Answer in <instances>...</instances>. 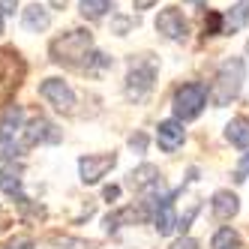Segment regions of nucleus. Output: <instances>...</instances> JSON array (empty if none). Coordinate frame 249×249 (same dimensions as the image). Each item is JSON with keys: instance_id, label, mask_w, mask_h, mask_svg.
Masks as SVG:
<instances>
[{"instance_id": "f8f14e48", "label": "nucleus", "mask_w": 249, "mask_h": 249, "mask_svg": "<svg viewBox=\"0 0 249 249\" xmlns=\"http://www.w3.org/2000/svg\"><path fill=\"white\" fill-rule=\"evenodd\" d=\"M21 24H24V30H30V33H39V30H45V27L51 24V15H48L45 6L33 3V6H27V9L21 12Z\"/></svg>"}, {"instance_id": "9b49d317", "label": "nucleus", "mask_w": 249, "mask_h": 249, "mask_svg": "<svg viewBox=\"0 0 249 249\" xmlns=\"http://www.w3.org/2000/svg\"><path fill=\"white\" fill-rule=\"evenodd\" d=\"M174 195L177 192H168L162 201L156 204V213H153V225L159 234H171V231L177 228V216H174Z\"/></svg>"}, {"instance_id": "dca6fc26", "label": "nucleus", "mask_w": 249, "mask_h": 249, "mask_svg": "<svg viewBox=\"0 0 249 249\" xmlns=\"http://www.w3.org/2000/svg\"><path fill=\"white\" fill-rule=\"evenodd\" d=\"M243 243H240V234L234 228H219L216 234H213V240H210V249H240Z\"/></svg>"}, {"instance_id": "0eeeda50", "label": "nucleus", "mask_w": 249, "mask_h": 249, "mask_svg": "<svg viewBox=\"0 0 249 249\" xmlns=\"http://www.w3.org/2000/svg\"><path fill=\"white\" fill-rule=\"evenodd\" d=\"M39 93L54 105L57 111H72L75 108V93H72V87H69L63 78H45L42 84H39Z\"/></svg>"}, {"instance_id": "4be33fe9", "label": "nucleus", "mask_w": 249, "mask_h": 249, "mask_svg": "<svg viewBox=\"0 0 249 249\" xmlns=\"http://www.w3.org/2000/svg\"><path fill=\"white\" fill-rule=\"evenodd\" d=\"M129 147H132L135 153H144V147H147V135H144V132H135V135L129 138Z\"/></svg>"}, {"instance_id": "aec40b11", "label": "nucleus", "mask_w": 249, "mask_h": 249, "mask_svg": "<svg viewBox=\"0 0 249 249\" xmlns=\"http://www.w3.org/2000/svg\"><path fill=\"white\" fill-rule=\"evenodd\" d=\"M246 177H249V153H246V156H240V162L234 165V180H237V183H243Z\"/></svg>"}, {"instance_id": "ddd939ff", "label": "nucleus", "mask_w": 249, "mask_h": 249, "mask_svg": "<svg viewBox=\"0 0 249 249\" xmlns=\"http://www.w3.org/2000/svg\"><path fill=\"white\" fill-rule=\"evenodd\" d=\"M225 138H228V144H234V147H249V117L246 114L231 117V123L225 126Z\"/></svg>"}, {"instance_id": "6ab92c4d", "label": "nucleus", "mask_w": 249, "mask_h": 249, "mask_svg": "<svg viewBox=\"0 0 249 249\" xmlns=\"http://www.w3.org/2000/svg\"><path fill=\"white\" fill-rule=\"evenodd\" d=\"M204 33H207V36H219V33H225V15L210 12L204 18Z\"/></svg>"}, {"instance_id": "423d86ee", "label": "nucleus", "mask_w": 249, "mask_h": 249, "mask_svg": "<svg viewBox=\"0 0 249 249\" xmlns=\"http://www.w3.org/2000/svg\"><path fill=\"white\" fill-rule=\"evenodd\" d=\"M156 30L162 33L165 39H171V42H183L189 36V24L183 18V12L174 9V6H168V9H162L156 15Z\"/></svg>"}, {"instance_id": "9d476101", "label": "nucleus", "mask_w": 249, "mask_h": 249, "mask_svg": "<svg viewBox=\"0 0 249 249\" xmlns=\"http://www.w3.org/2000/svg\"><path fill=\"white\" fill-rule=\"evenodd\" d=\"M210 210H213L216 219H231V216H237V210H240V198L231 189H219V192H213V198H210Z\"/></svg>"}, {"instance_id": "393cba45", "label": "nucleus", "mask_w": 249, "mask_h": 249, "mask_svg": "<svg viewBox=\"0 0 249 249\" xmlns=\"http://www.w3.org/2000/svg\"><path fill=\"white\" fill-rule=\"evenodd\" d=\"M105 201H114V198H120V186H105Z\"/></svg>"}, {"instance_id": "2eb2a0df", "label": "nucleus", "mask_w": 249, "mask_h": 249, "mask_svg": "<svg viewBox=\"0 0 249 249\" xmlns=\"http://www.w3.org/2000/svg\"><path fill=\"white\" fill-rule=\"evenodd\" d=\"M21 120H24V111L18 105H6L3 117H0V135L3 138H15V132L21 129Z\"/></svg>"}, {"instance_id": "412c9836", "label": "nucleus", "mask_w": 249, "mask_h": 249, "mask_svg": "<svg viewBox=\"0 0 249 249\" xmlns=\"http://www.w3.org/2000/svg\"><path fill=\"white\" fill-rule=\"evenodd\" d=\"M51 249H90V243H84V240H72V237H66V240H57V246H51Z\"/></svg>"}, {"instance_id": "a211bd4d", "label": "nucleus", "mask_w": 249, "mask_h": 249, "mask_svg": "<svg viewBox=\"0 0 249 249\" xmlns=\"http://www.w3.org/2000/svg\"><path fill=\"white\" fill-rule=\"evenodd\" d=\"M78 9H81V15L87 21H99L102 15L111 9V0H81Z\"/></svg>"}, {"instance_id": "cd10ccee", "label": "nucleus", "mask_w": 249, "mask_h": 249, "mask_svg": "<svg viewBox=\"0 0 249 249\" xmlns=\"http://www.w3.org/2000/svg\"><path fill=\"white\" fill-rule=\"evenodd\" d=\"M0 9H3V12H15V3H12V0H0Z\"/></svg>"}, {"instance_id": "c756f323", "label": "nucleus", "mask_w": 249, "mask_h": 249, "mask_svg": "<svg viewBox=\"0 0 249 249\" xmlns=\"http://www.w3.org/2000/svg\"><path fill=\"white\" fill-rule=\"evenodd\" d=\"M0 33H3V12H0Z\"/></svg>"}, {"instance_id": "6e6552de", "label": "nucleus", "mask_w": 249, "mask_h": 249, "mask_svg": "<svg viewBox=\"0 0 249 249\" xmlns=\"http://www.w3.org/2000/svg\"><path fill=\"white\" fill-rule=\"evenodd\" d=\"M54 141H60V132L54 123H48L45 117H36L27 123V129L21 135V144L24 147H33V144H54Z\"/></svg>"}, {"instance_id": "20e7f679", "label": "nucleus", "mask_w": 249, "mask_h": 249, "mask_svg": "<svg viewBox=\"0 0 249 249\" xmlns=\"http://www.w3.org/2000/svg\"><path fill=\"white\" fill-rule=\"evenodd\" d=\"M117 162L114 153H87L78 159V174H81V183H99L105 174H108Z\"/></svg>"}, {"instance_id": "f3484780", "label": "nucleus", "mask_w": 249, "mask_h": 249, "mask_svg": "<svg viewBox=\"0 0 249 249\" xmlns=\"http://www.w3.org/2000/svg\"><path fill=\"white\" fill-rule=\"evenodd\" d=\"M0 189H3L6 195H18L21 198V174H18V168H12V165L3 168V174H0Z\"/></svg>"}, {"instance_id": "7c9ffc66", "label": "nucleus", "mask_w": 249, "mask_h": 249, "mask_svg": "<svg viewBox=\"0 0 249 249\" xmlns=\"http://www.w3.org/2000/svg\"><path fill=\"white\" fill-rule=\"evenodd\" d=\"M186 3H204V0H186Z\"/></svg>"}, {"instance_id": "1a4fd4ad", "label": "nucleus", "mask_w": 249, "mask_h": 249, "mask_svg": "<svg viewBox=\"0 0 249 249\" xmlns=\"http://www.w3.org/2000/svg\"><path fill=\"white\" fill-rule=\"evenodd\" d=\"M183 138H186V132H183V123H180V120H162V123L156 126L159 150H165V153H174L177 147L183 144Z\"/></svg>"}, {"instance_id": "f03ea898", "label": "nucleus", "mask_w": 249, "mask_h": 249, "mask_svg": "<svg viewBox=\"0 0 249 249\" xmlns=\"http://www.w3.org/2000/svg\"><path fill=\"white\" fill-rule=\"evenodd\" d=\"M90 45H93V36L87 30H69L63 36H57L51 42V60L54 63H63V66H81L87 57H90Z\"/></svg>"}, {"instance_id": "5701e85b", "label": "nucleus", "mask_w": 249, "mask_h": 249, "mask_svg": "<svg viewBox=\"0 0 249 249\" xmlns=\"http://www.w3.org/2000/svg\"><path fill=\"white\" fill-rule=\"evenodd\" d=\"M132 24H135V18H123V15H117V18H114V33H117V36H123Z\"/></svg>"}, {"instance_id": "7ed1b4c3", "label": "nucleus", "mask_w": 249, "mask_h": 249, "mask_svg": "<svg viewBox=\"0 0 249 249\" xmlns=\"http://www.w3.org/2000/svg\"><path fill=\"white\" fill-rule=\"evenodd\" d=\"M207 96H210V90H207V84H201V81L180 84L174 90V102H171L177 120H195L201 114V108L207 105Z\"/></svg>"}, {"instance_id": "a878e982", "label": "nucleus", "mask_w": 249, "mask_h": 249, "mask_svg": "<svg viewBox=\"0 0 249 249\" xmlns=\"http://www.w3.org/2000/svg\"><path fill=\"white\" fill-rule=\"evenodd\" d=\"M6 249H30V240L27 237H18V240H12Z\"/></svg>"}, {"instance_id": "39448f33", "label": "nucleus", "mask_w": 249, "mask_h": 249, "mask_svg": "<svg viewBox=\"0 0 249 249\" xmlns=\"http://www.w3.org/2000/svg\"><path fill=\"white\" fill-rule=\"evenodd\" d=\"M153 78H156V66L153 63H132L129 75H126V96L129 99H144L153 87Z\"/></svg>"}, {"instance_id": "bb28decb", "label": "nucleus", "mask_w": 249, "mask_h": 249, "mask_svg": "<svg viewBox=\"0 0 249 249\" xmlns=\"http://www.w3.org/2000/svg\"><path fill=\"white\" fill-rule=\"evenodd\" d=\"M153 3H156V0H135V9H138V12H141V9H150Z\"/></svg>"}, {"instance_id": "c85d7f7f", "label": "nucleus", "mask_w": 249, "mask_h": 249, "mask_svg": "<svg viewBox=\"0 0 249 249\" xmlns=\"http://www.w3.org/2000/svg\"><path fill=\"white\" fill-rule=\"evenodd\" d=\"M51 3H54V6H66V0H51Z\"/></svg>"}, {"instance_id": "4468645a", "label": "nucleus", "mask_w": 249, "mask_h": 249, "mask_svg": "<svg viewBox=\"0 0 249 249\" xmlns=\"http://www.w3.org/2000/svg\"><path fill=\"white\" fill-rule=\"evenodd\" d=\"M246 24H249V0H237V3L225 12V33H237Z\"/></svg>"}, {"instance_id": "b1692460", "label": "nucleus", "mask_w": 249, "mask_h": 249, "mask_svg": "<svg viewBox=\"0 0 249 249\" xmlns=\"http://www.w3.org/2000/svg\"><path fill=\"white\" fill-rule=\"evenodd\" d=\"M174 249H198V243H195L192 237H180V240L174 243Z\"/></svg>"}, {"instance_id": "f257e3e1", "label": "nucleus", "mask_w": 249, "mask_h": 249, "mask_svg": "<svg viewBox=\"0 0 249 249\" xmlns=\"http://www.w3.org/2000/svg\"><path fill=\"white\" fill-rule=\"evenodd\" d=\"M243 81H246V63H243V57H228L219 66L216 81H213V87H210L213 105L222 108V105H228L231 99H237V93L243 90Z\"/></svg>"}]
</instances>
